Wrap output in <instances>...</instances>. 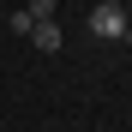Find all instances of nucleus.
Instances as JSON below:
<instances>
[{
  "label": "nucleus",
  "instance_id": "nucleus-4",
  "mask_svg": "<svg viewBox=\"0 0 132 132\" xmlns=\"http://www.w3.org/2000/svg\"><path fill=\"white\" fill-rule=\"evenodd\" d=\"M24 12H30L36 24H42V18H54V0H24Z\"/></svg>",
  "mask_w": 132,
  "mask_h": 132
},
{
  "label": "nucleus",
  "instance_id": "nucleus-5",
  "mask_svg": "<svg viewBox=\"0 0 132 132\" xmlns=\"http://www.w3.org/2000/svg\"><path fill=\"white\" fill-rule=\"evenodd\" d=\"M96 6H126V0H96Z\"/></svg>",
  "mask_w": 132,
  "mask_h": 132
},
{
  "label": "nucleus",
  "instance_id": "nucleus-1",
  "mask_svg": "<svg viewBox=\"0 0 132 132\" xmlns=\"http://www.w3.org/2000/svg\"><path fill=\"white\" fill-rule=\"evenodd\" d=\"M90 36H102V42H126V36H132L126 6H90Z\"/></svg>",
  "mask_w": 132,
  "mask_h": 132
},
{
  "label": "nucleus",
  "instance_id": "nucleus-3",
  "mask_svg": "<svg viewBox=\"0 0 132 132\" xmlns=\"http://www.w3.org/2000/svg\"><path fill=\"white\" fill-rule=\"evenodd\" d=\"M30 30H36V18H30L24 6H18V12H12V36H30Z\"/></svg>",
  "mask_w": 132,
  "mask_h": 132
},
{
  "label": "nucleus",
  "instance_id": "nucleus-2",
  "mask_svg": "<svg viewBox=\"0 0 132 132\" xmlns=\"http://www.w3.org/2000/svg\"><path fill=\"white\" fill-rule=\"evenodd\" d=\"M30 48H42V54H60V24H54V18H42V24L30 30Z\"/></svg>",
  "mask_w": 132,
  "mask_h": 132
},
{
  "label": "nucleus",
  "instance_id": "nucleus-6",
  "mask_svg": "<svg viewBox=\"0 0 132 132\" xmlns=\"http://www.w3.org/2000/svg\"><path fill=\"white\" fill-rule=\"evenodd\" d=\"M126 24H132V0H126Z\"/></svg>",
  "mask_w": 132,
  "mask_h": 132
}]
</instances>
